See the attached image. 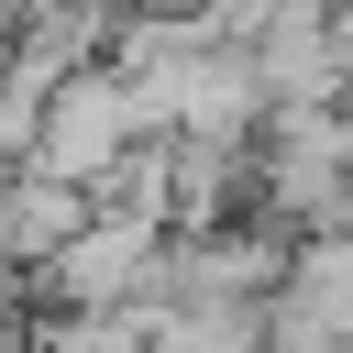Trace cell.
I'll list each match as a JSON object with an SVG mask.
<instances>
[{"label":"cell","mask_w":353,"mask_h":353,"mask_svg":"<svg viewBox=\"0 0 353 353\" xmlns=\"http://www.w3.org/2000/svg\"><path fill=\"white\" fill-rule=\"evenodd\" d=\"M110 143H121V99H110V88H66V99H55V176L110 165Z\"/></svg>","instance_id":"cell-1"}]
</instances>
